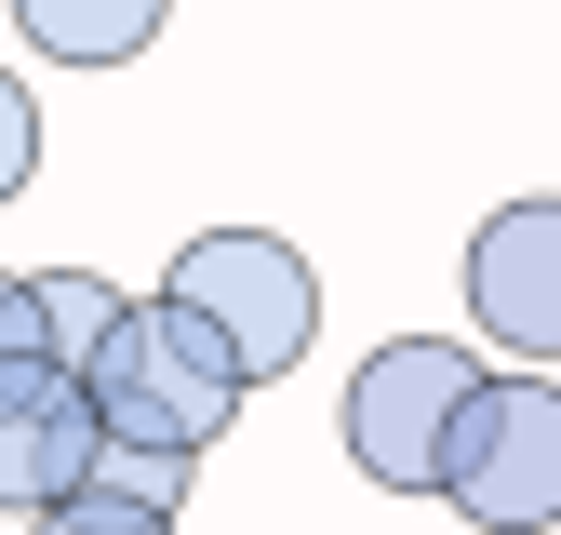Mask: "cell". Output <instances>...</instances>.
I'll use <instances>...</instances> for the list:
<instances>
[{
	"label": "cell",
	"mask_w": 561,
	"mask_h": 535,
	"mask_svg": "<svg viewBox=\"0 0 561 535\" xmlns=\"http://www.w3.org/2000/svg\"><path fill=\"white\" fill-rule=\"evenodd\" d=\"M81 401H94V429L107 442H161V455H215L228 429H241V362L215 349V321H187V308H161V295H134V321L107 334V362L81 375Z\"/></svg>",
	"instance_id": "6da1fadb"
},
{
	"label": "cell",
	"mask_w": 561,
	"mask_h": 535,
	"mask_svg": "<svg viewBox=\"0 0 561 535\" xmlns=\"http://www.w3.org/2000/svg\"><path fill=\"white\" fill-rule=\"evenodd\" d=\"M161 308L215 321V349L241 362V388H280L321 349V282H308V254L280 241V228H201V241H174Z\"/></svg>",
	"instance_id": "7a4b0ae2"
},
{
	"label": "cell",
	"mask_w": 561,
	"mask_h": 535,
	"mask_svg": "<svg viewBox=\"0 0 561 535\" xmlns=\"http://www.w3.org/2000/svg\"><path fill=\"white\" fill-rule=\"evenodd\" d=\"M481 349H455V334H388V349L347 375V468H362L375 496H442V455H455V416L481 401Z\"/></svg>",
	"instance_id": "3957f363"
},
{
	"label": "cell",
	"mask_w": 561,
	"mask_h": 535,
	"mask_svg": "<svg viewBox=\"0 0 561 535\" xmlns=\"http://www.w3.org/2000/svg\"><path fill=\"white\" fill-rule=\"evenodd\" d=\"M442 496L481 535H548L561 522V375H481V401L455 416Z\"/></svg>",
	"instance_id": "277c9868"
},
{
	"label": "cell",
	"mask_w": 561,
	"mask_h": 535,
	"mask_svg": "<svg viewBox=\"0 0 561 535\" xmlns=\"http://www.w3.org/2000/svg\"><path fill=\"white\" fill-rule=\"evenodd\" d=\"M468 334L522 375L561 362V201H495L468 228Z\"/></svg>",
	"instance_id": "5b68a950"
},
{
	"label": "cell",
	"mask_w": 561,
	"mask_h": 535,
	"mask_svg": "<svg viewBox=\"0 0 561 535\" xmlns=\"http://www.w3.org/2000/svg\"><path fill=\"white\" fill-rule=\"evenodd\" d=\"M94 401H81V375H54L41 349H14L0 362V509L14 522H41V509H67L94 482Z\"/></svg>",
	"instance_id": "8992f818"
},
{
	"label": "cell",
	"mask_w": 561,
	"mask_h": 535,
	"mask_svg": "<svg viewBox=\"0 0 561 535\" xmlns=\"http://www.w3.org/2000/svg\"><path fill=\"white\" fill-rule=\"evenodd\" d=\"M121 321H134V295L107 282V268H27V349L54 375H94Z\"/></svg>",
	"instance_id": "52a82bcc"
},
{
	"label": "cell",
	"mask_w": 561,
	"mask_h": 535,
	"mask_svg": "<svg viewBox=\"0 0 561 535\" xmlns=\"http://www.w3.org/2000/svg\"><path fill=\"white\" fill-rule=\"evenodd\" d=\"M161 14L174 0H14V27H27L41 67H134L161 41Z\"/></svg>",
	"instance_id": "ba28073f"
},
{
	"label": "cell",
	"mask_w": 561,
	"mask_h": 535,
	"mask_svg": "<svg viewBox=\"0 0 561 535\" xmlns=\"http://www.w3.org/2000/svg\"><path fill=\"white\" fill-rule=\"evenodd\" d=\"M187 482H201V468L187 455H161V442H94V496H121V509H187Z\"/></svg>",
	"instance_id": "9c48e42d"
},
{
	"label": "cell",
	"mask_w": 561,
	"mask_h": 535,
	"mask_svg": "<svg viewBox=\"0 0 561 535\" xmlns=\"http://www.w3.org/2000/svg\"><path fill=\"white\" fill-rule=\"evenodd\" d=\"M27 535H174V522H161V509H121V496H94V482H81L67 509H41Z\"/></svg>",
	"instance_id": "30bf717a"
},
{
	"label": "cell",
	"mask_w": 561,
	"mask_h": 535,
	"mask_svg": "<svg viewBox=\"0 0 561 535\" xmlns=\"http://www.w3.org/2000/svg\"><path fill=\"white\" fill-rule=\"evenodd\" d=\"M27 174H41V107H27L14 67H0V201H27Z\"/></svg>",
	"instance_id": "8fae6325"
},
{
	"label": "cell",
	"mask_w": 561,
	"mask_h": 535,
	"mask_svg": "<svg viewBox=\"0 0 561 535\" xmlns=\"http://www.w3.org/2000/svg\"><path fill=\"white\" fill-rule=\"evenodd\" d=\"M14 349H27V282L0 268V362H14Z\"/></svg>",
	"instance_id": "7c38bea8"
}]
</instances>
